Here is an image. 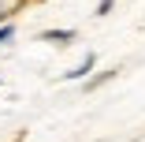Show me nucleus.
Listing matches in <instances>:
<instances>
[{
	"label": "nucleus",
	"mask_w": 145,
	"mask_h": 142,
	"mask_svg": "<svg viewBox=\"0 0 145 142\" xmlns=\"http://www.w3.org/2000/svg\"><path fill=\"white\" fill-rule=\"evenodd\" d=\"M89 71H93V56H86V60H82L78 67H71V71H67V79H86Z\"/></svg>",
	"instance_id": "1"
},
{
	"label": "nucleus",
	"mask_w": 145,
	"mask_h": 142,
	"mask_svg": "<svg viewBox=\"0 0 145 142\" xmlns=\"http://www.w3.org/2000/svg\"><path fill=\"white\" fill-rule=\"evenodd\" d=\"M74 34L71 30H45V41H56V45H63V41H71Z\"/></svg>",
	"instance_id": "2"
},
{
	"label": "nucleus",
	"mask_w": 145,
	"mask_h": 142,
	"mask_svg": "<svg viewBox=\"0 0 145 142\" xmlns=\"http://www.w3.org/2000/svg\"><path fill=\"white\" fill-rule=\"evenodd\" d=\"M11 34H15V26H0V45H4V41H8Z\"/></svg>",
	"instance_id": "3"
}]
</instances>
